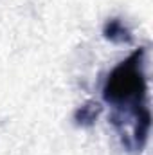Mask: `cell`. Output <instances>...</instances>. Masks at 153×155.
Wrapping results in <instances>:
<instances>
[{"label":"cell","instance_id":"obj_1","mask_svg":"<svg viewBox=\"0 0 153 155\" xmlns=\"http://www.w3.org/2000/svg\"><path fill=\"white\" fill-rule=\"evenodd\" d=\"M144 94V76L141 71V56L133 54L128 61L121 63L105 87L106 101L114 105L137 103Z\"/></svg>","mask_w":153,"mask_h":155}]
</instances>
